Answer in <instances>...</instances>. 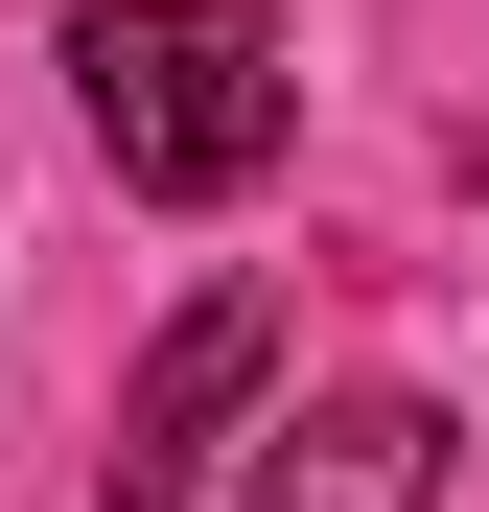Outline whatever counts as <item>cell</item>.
I'll use <instances>...</instances> for the list:
<instances>
[{"instance_id": "cell-1", "label": "cell", "mask_w": 489, "mask_h": 512, "mask_svg": "<svg viewBox=\"0 0 489 512\" xmlns=\"http://www.w3.org/2000/svg\"><path fill=\"white\" fill-rule=\"evenodd\" d=\"M70 117H94V163L140 210H233L303 140V47H280V0H94L70 24Z\"/></svg>"}, {"instance_id": "cell-2", "label": "cell", "mask_w": 489, "mask_h": 512, "mask_svg": "<svg viewBox=\"0 0 489 512\" xmlns=\"http://www.w3.org/2000/svg\"><path fill=\"white\" fill-rule=\"evenodd\" d=\"M257 396H280V280H210L187 326L140 350V396H117V466H94V512H187L233 443H257Z\"/></svg>"}, {"instance_id": "cell-3", "label": "cell", "mask_w": 489, "mask_h": 512, "mask_svg": "<svg viewBox=\"0 0 489 512\" xmlns=\"http://www.w3.org/2000/svg\"><path fill=\"white\" fill-rule=\"evenodd\" d=\"M233 512H443V396H303Z\"/></svg>"}]
</instances>
